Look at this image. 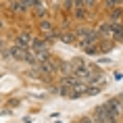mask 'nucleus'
<instances>
[{"label": "nucleus", "instance_id": "obj_19", "mask_svg": "<svg viewBox=\"0 0 123 123\" xmlns=\"http://www.w3.org/2000/svg\"><path fill=\"white\" fill-rule=\"evenodd\" d=\"M2 29H4V23H2V19H0V31H2Z\"/></svg>", "mask_w": 123, "mask_h": 123}, {"label": "nucleus", "instance_id": "obj_15", "mask_svg": "<svg viewBox=\"0 0 123 123\" xmlns=\"http://www.w3.org/2000/svg\"><path fill=\"white\" fill-rule=\"evenodd\" d=\"M77 123H94V119H92V115H88V117H81Z\"/></svg>", "mask_w": 123, "mask_h": 123}, {"label": "nucleus", "instance_id": "obj_11", "mask_svg": "<svg viewBox=\"0 0 123 123\" xmlns=\"http://www.w3.org/2000/svg\"><path fill=\"white\" fill-rule=\"evenodd\" d=\"M100 90H102L100 86H96V84H88V88H86V96H96Z\"/></svg>", "mask_w": 123, "mask_h": 123}, {"label": "nucleus", "instance_id": "obj_16", "mask_svg": "<svg viewBox=\"0 0 123 123\" xmlns=\"http://www.w3.org/2000/svg\"><path fill=\"white\" fill-rule=\"evenodd\" d=\"M21 2H23V4H25V6L29 8V11H31V8H33V4H36V0H21Z\"/></svg>", "mask_w": 123, "mask_h": 123}, {"label": "nucleus", "instance_id": "obj_4", "mask_svg": "<svg viewBox=\"0 0 123 123\" xmlns=\"http://www.w3.org/2000/svg\"><path fill=\"white\" fill-rule=\"evenodd\" d=\"M31 13L36 19H44V17H48V6H46V0H36V4H33Z\"/></svg>", "mask_w": 123, "mask_h": 123}, {"label": "nucleus", "instance_id": "obj_17", "mask_svg": "<svg viewBox=\"0 0 123 123\" xmlns=\"http://www.w3.org/2000/svg\"><path fill=\"white\" fill-rule=\"evenodd\" d=\"M23 123H31V117H25V119H23Z\"/></svg>", "mask_w": 123, "mask_h": 123}, {"label": "nucleus", "instance_id": "obj_6", "mask_svg": "<svg viewBox=\"0 0 123 123\" xmlns=\"http://www.w3.org/2000/svg\"><path fill=\"white\" fill-rule=\"evenodd\" d=\"M71 13H73V19H75V21H88V17H90L92 11H90V8H86V6H75Z\"/></svg>", "mask_w": 123, "mask_h": 123}, {"label": "nucleus", "instance_id": "obj_5", "mask_svg": "<svg viewBox=\"0 0 123 123\" xmlns=\"http://www.w3.org/2000/svg\"><path fill=\"white\" fill-rule=\"evenodd\" d=\"M8 11L15 13V15H27L29 13V8H27L21 0H11V2H8Z\"/></svg>", "mask_w": 123, "mask_h": 123}, {"label": "nucleus", "instance_id": "obj_20", "mask_svg": "<svg viewBox=\"0 0 123 123\" xmlns=\"http://www.w3.org/2000/svg\"><path fill=\"white\" fill-rule=\"evenodd\" d=\"M0 48H2V40H0Z\"/></svg>", "mask_w": 123, "mask_h": 123}, {"label": "nucleus", "instance_id": "obj_2", "mask_svg": "<svg viewBox=\"0 0 123 123\" xmlns=\"http://www.w3.org/2000/svg\"><path fill=\"white\" fill-rule=\"evenodd\" d=\"M33 40H36V36H33L31 31H21V33H17V38H15V44L21 46V48H27V50H31Z\"/></svg>", "mask_w": 123, "mask_h": 123}, {"label": "nucleus", "instance_id": "obj_12", "mask_svg": "<svg viewBox=\"0 0 123 123\" xmlns=\"http://www.w3.org/2000/svg\"><path fill=\"white\" fill-rule=\"evenodd\" d=\"M102 4H104L106 11H111V8H115V6H121L123 0H102Z\"/></svg>", "mask_w": 123, "mask_h": 123}, {"label": "nucleus", "instance_id": "obj_8", "mask_svg": "<svg viewBox=\"0 0 123 123\" xmlns=\"http://www.w3.org/2000/svg\"><path fill=\"white\" fill-rule=\"evenodd\" d=\"M58 40L63 44H75L77 42V33L75 31H58Z\"/></svg>", "mask_w": 123, "mask_h": 123}, {"label": "nucleus", "instance_id": "obj_1", "mask_svg": "<svg viewBox=\"0 0 123 123\" xmlns=\"http://www.w3.org/2000/svg\"><path fill=\"white\" fill-rule=\"evenodd\" d=\"M104 106H106V111H109L111 121H113V123H123V106H121L119 96L109 98V100L104 102Z\"/></svg>", "mask_w": 123, "mask_h": 123}, {"label": "nucleus", "instance_id": "obj_3", "mask_svg": "<svg viewBox=\"0 0 123 123\" xmlns=\"http://www.w3.org/2000/svg\"><path fill=\"white\" fill-rule=\"evenodd\" d=\"M92 119H94V123H113V121H111L109 111H106L104 104H98L96 109L92 111Z\"/></svg>", "mask_w": 123, "mask_h": 123}, {"label": "nucleus", "instance_id": "obj_10", "mask_svg": "<svg viewBox=\"0 0 123 123\" xmlns=\"http://www.w3.org/2000/svg\"><path fill=\"white\" fill-rule=\"evenodd\" d=\"M109 21H123V8L121 6H115L109 11Z\"/></svg>", "mask_w": 123, "mask_h": 123}, {"label": "nucleus", "instance_id": "obj_9", "mask_svg": "<svg viewBox=\"0 0 123 123\" xmlns=\"http://www.w3.org/2000/svg\"><path fill=\"white\" fill-rule=\"evenodd\" d=\"M96 29H98V33H100V38H111V40H113V33H111V23H109V21L98 23Z\"/></svg>", "mask_w": 123, "mask_h": 123}, {"label": "nucleus", "instance_id": "obj_7", "mask_svg": "<svg viewBox=\"0 0 123 123\" xmlns=\"http://www.w3.org/2000/svg\"><path fill=\"white\" fill-rule=\"evenodd\" d=\"M98 48H100V54H106V52H111L113 48H115V40L100 38V40H98Z\"/></svg>", "mask_w": 123, "mask_h": 123}, {"label": "nucleus", "instance_id": "obj_13", "mask_svg": "<svg viewBox=\"0 0 123 123\" xmlns=\"http://www.w3.org/2000/svg\"><path fill=\"white\" fill-rule=\"evenodd\" d=\"M86 54H90V56H98V54H100V48H98V44L90 46V48L86 50Z\"/></svg>", "mask_w": 123, "mask_h": 123}, {"label": "nucleus", "instance_id": "obj_14", "mask_svg": "<svg viewBox=\"0 0 123 123\" xmlns=\"http://www.w3.org/2000/svg\"><path fill=\"white\" fill-rule=\"evenodd\" d=\"M98 4V0H84V6L90 8V11H94V6Z\"/></svg>", "mask_w": 123, "mask_h": 123}, {"label": "nucleus", "instance_id": "obj_18", "mask_svg": "<svg viewBox=\"0 0 123 123\" xmlns=\"http://www.w3.org/2000/svg\"><path fill=\"white\" fill-rule=\"evenodd\" d=\"M119 100H121V106H123V92L119 94Z\"/></svg>", "mask_w": 123, "mask_h": 123}]
</instances>
